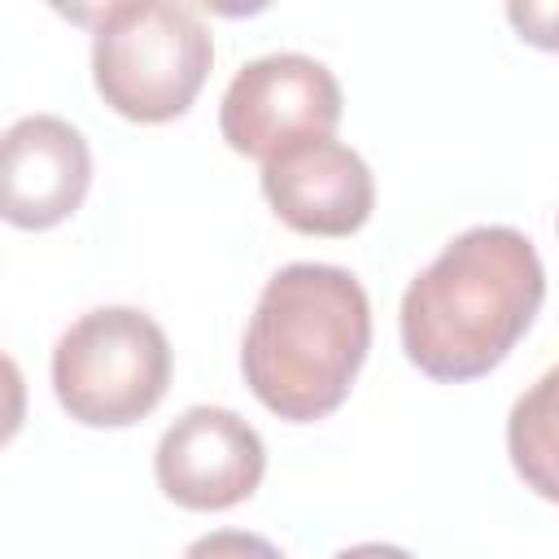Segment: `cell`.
<instances>
[{"instance_id": "52a82bcc", "label": "cell", "mask_w": 559, "mask_h": 559, "mask_svg": "<svg viewBox=\"0 0 559 559\" xmlns=\"http://www.w3.org/2000/svg\"><path fill=\"white\" fill-rule=\"evenodd\" d=\"M262 197L301 236H349L376 210V179L349 144L306 140L262 166Z\"/></svg>"}, {"instance_id": "8fae6325", "label": "cell", "mask_w": 559, "mask_h": 559, "mask_svg": "<svg viewBox=\"0 0 559 559\" xmlns=\"http://www.w3.org/2000/svg\"><path fill=\"white\" fill-rule=\"evenodd\" d=\"M507 22L520 31L524 44L559 52V0H511Z\"/></svg>"}, {"instance_id": "8992f818", "label": "cell", "mask_w": 559, "mask_h": 559, "mask_svg": "<svg viewBox=\"0 0 559 559\" xmlns=\"http://www.w3.org/2000/svg\"><path fill=\"white\" fill-rule=\"evenodd\" d=\"M157 485L188 511H227L245 502L266 472V445L227 406H188L157 441Z\"/></svg>"}, {"instance_id": "9c48e42d", "label": "cell", "mask_w": 559, "mask_h": 559, "mask_svg": "<svg viewBox=\"0 0 559 559\" xmlns=\"http://www.w3.org/2000/svg\"><path fill=\"white\" fill-rule=\"evenodd\" d=\"M507 454L524 489L559 502V362L515 397L507 415Z\"/></svg>"}, {"instance_id": "5b68a950", "label": "cell", "mask_w": 559, "mask_h": 559, "mask_svg": "<svg viewBox=\"0 0 559 559\" xmlns=\"http://www.w3.org/2000/svg\"><path fill=\"white\" fill-rule=\"evenodd\" d=\"M341 122V83L306 52H266L236 70L218 105L227 148L262 166L306 140H332Z\"/></svg>"}, {"instance_id": "30bf717a", "label": "cell", "mask_w": 559, "mask_h": 559, "mask_svg": "<svg viewBox=\"0 0 559 559\" xmlns=\"http://www.w3.org/2000/svg\"><path fill=\"white\" fill-rule=\"evenodd\" d=\"M183 559H284L266 537L258 533H240V528H218V533H205L197 537Z\"/></svg>"}, {"instance_id": "7a4b0ae2", "label": "cell", "mask_w": 559, "mask_h": 559, "mask_svg": "<svg viewBox=\"0 0 559 559\" xmlns=\"http://www.w3.org/2000/svg\"><path fill=\"white\" fill-rule=\"evenodd\" d=\"M367 349L371 301L362 284L332 262H288L249 314L240 371L271 415L314 424L349 397Z\"/></svg>"}, {"instance_id": "277c9868", "label": "cell", "mask_w": 559, "mask_h": 559, "mask_svg": "<svg viewBox=\"0 0 559 559\" xmlns=\"http://www.w3.org/2000/svg\"><path fill=\"white\" fill-rule=\"evenodd\" d=\"M170 384V341L153 314L135 306H100L79 314L52 349V393L74 424H140Z\"/></svg>"}, {"instance_id": "7c38bea8", "label": "cell", "mask_w": 559, "mask_h": 559, "mask_svg": "<svg viewBox=\"0 0 559 559\" xmlns=\"http://www.w3.org/2000/svg\"><path fill=\"white\" fill-rule=\"evenodd\" d=\"M332 559H415V555L402 546H389V542H358V546L336 550Z\"/></svg>"}, {"instance_id": "3957f363", "label": "cell", "mask_w": 559, "mask_h": 559, "mask_svg": "<svg viewBox=\"0 0 559 559\" xmlns=\"http://www.w3.org/2000/svg\"><path fill=\"white\" fill-rule=\"evenodd\" d=\"M214 66V39L197 9L127 0L100 9L92 35V79L100 100L131 122L188 114Z\"/></svg>"}, {"instance_id": "ba28073f", "label": "cell", "mask_w": 559, "mask_h": 559, "mask_svg": "<svg viewBox=\"0 0 559 559\" xmlns=\"http://www.w3.org/2000/svg\"><path fill=\"white\" fill-rule=\"evenodd\" d=\"M4 218L22 231L66 223L92 188V153L57 114H26L4 131Z\"/></svg>"}, {"instance_id": "6da1fadb", "label": "cell", "mask_w": 559, "mask_h": 559, "mask_svg": "<svg viewBox=\"0 0 559 559\" xmlns=\"http://www.w3.org/2000/svg\"><path fill=\"white\" fill-rule=\"evenodd\" d=\"M546 271L533 240L485 223L454 236L402 293L397 328L406 358L441 384L489 376L533 328Z\"/></svg>"}]
</instances>
